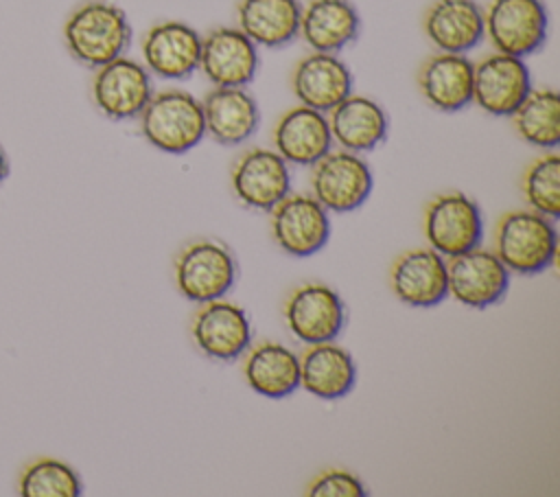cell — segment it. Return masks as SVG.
Wrapping results in <instances>:
<instances>
[{
    "mask_svg": "<svg viewBox=\"0 0 560 497\" xmlns=\"http://www.w3.org/2000/svg\"><path fill=\"white\" fill-rule=\"evenodd\" d=\"M236 261L232 252L210 239L188 243L175 258V282L184 298L210 302L223 298L236 280Z\"/></svg>",
    "mask_w": 560,
    "mask_h": 497,
    "instance_id": "5",
    "label": "cell"
},
{
    "mask_svg": "<svg viewBox=\"0 0 560 497\" xmlns=\"http://www.w3.org/2000/svg\"><path fill=\"white\" fill-rule=\"evenodd\" d=\"M269 212L276 243L295 258L319 252L330 236L328 210L313 195H287Z\"/></svg>",
    "mask_w": 560,
    "mask_h": 497,
    "instance_id": "12",
    "label": "cell"
},
{
    "mask_svg": "<svg viewBox=\"0 0 560 497\" xmlns=\"http://www.w3.org/2000/svg\"><path fill=\"white\" fill-rule=\"evenodd\" d=\"M258 63V46L238 26H217L201 37L199 70L214 88H247Z\"/></svg>",
    "mask_w": 560,
    "mask_h": 497,
    "instance_id": "10",
    "label": "cell"
},
{
    "mask_svg": "<svg viewBox=\"0 0 560 497\" xmlns=\"http://www.w3.org/2000/svg\"><path fill=\"white\" fill-rule=\"evenodd\" d=\"M284 322L291 335L304 344L332 342L346 324V307L328 285L306 282L287 296Z\"/></svg>",
    "mask_w": 560,
    "mask_h": 497,
    "instance_id": "9",
    "label": "cell"
},
{
    "mask_svg": "<svg viewBox=\"0 0 560 497\" xmlns=\"http://www.w3.org/2000/svg\"><path fill=\"white\" fill-rule=\"evenodd\" d=\"M516 134L540 149L560 142V96L551 88H532L521 105L510 114Z\"/></svg>",
    "mask_w": 560,
    "mask_h": 497,
    "instance_id": "28",
    "label": "cell"
},
{
    "mask_svg": "<svg viewBox=\"0 0 560 497\" xmlns=\"http://www.w3.org/2000/svg\"><path fill=\"white\" fill-rule=\"evenodd\" d=\"M144 68L162 79H186L199 68L201 35L186 22L164 20L142 37Z\"/></svg>",
    "mask_w": 560,
    "mask_h": 497,
    "instance_id": "15",
    "label": "cell"
},
{
    "mask_svg": "<svg viewBox=\"0 0 560 497\" xmlns=\"http://www.w3.org/2000/svg\"><path fill=\"white\" fill-rule=\"evenodd\" d=\"M61 35L70 57L94 70L127 53L131 24L118 4L109 0H85L68 13Z\"/></svg>",
    "mask_w": 560,
    "mask_h": 497,
    "instance_id": "1",
    "label": "cell"
},
{
    "mask_svg": "<svg viewBox=\"0 0 560 497\" xmlns=\"http://www.w3.org/2000/svg\"><path fill=\"white\" fill-rule=\"evenodd\" d=\"M475 63L459 53H435L418 72V88L424 101L440 112H459L472 103Z\"/></svg>",
    "mask_w": 560,
    "mask_h": 497,
    "instance_id": "22",
    "label": "cell"
},
{
    "mask_svg": "<svg viewBox=\"0 0 560 497\" xmlns=\"http://www.w3.org/2000/svg\"><path fill=\"white\" fill-rule=\"evenodd\" d=\"M9 173H11V162H9V153L4 151V147H2V142H0V186L4 184V180L9 177Z\"/></svg>",
    "mask_w": 560,
    "mask_h": 497,
    "instance_id": "32",
    "label": "cell"
},
{
    "mask_svg": "<svg viewBox=\"0 0 560 497\" xmlns=\"http://www.w3.org/2000/svg\"><path fill=\"white\" fill-rule=\"evenodd\" d=\"M273 147L289 164L313 166L332 149L328 116L306 105L287 109L273 125Z\"/></svg>",
    "mask_w": 560,
    "mask_h": 497,
    "instance_id": "19",
    "label": "cell"
},
{
    "mask_svg": "<svg viewBox=\"0 0 560 497\" xmlns=\"http://www.w3.org/2000/svg\"><path fill=\"white\" fill-rule=\"evenodd\" d=\"M302 4L298 0H238V28L262 48H280L300 35Z\"/></svg>",
    "mask_w": 560,
    "mask_h": 497,
    "instance_id": "26",
    "label": "cell"
},
{
    "mask_svg": "<svg viewBox=\"0 0 560 497\" xmlns=\"http://www.w3.org/2000/svg\"><path fill=\"white\" fill-rule=\"evenodd\" d=\"M201 109L206 134L225 147L249 140L260 125L258 103L245 88H212Z\"/></svg>",
    "mask_w": 560,
    "mask_h": 497,
    "instance_id": "20",
    "label": "cell"
},
{
    "mask_svg": "<svg viewBox=\"0 0 560 497\" xmlns=\"http://www.w3.org/2000/svg\"><path fill=\"white\" fill-rule=\"evenodd\" d=\"M361 31V18L350 0H308L300 13V35L317 53H339Z\"/></svg>",
    "mask_w": 560,
    "mask_h": 497,
    "instance_id": "24",
    "label": "cell"
},
{
    "mask_svg": "<svg viewBox=\"0 0 560 497\" xmlns=\"http://www.w3.org/2000/svg\"><path fill=\"white\" fill-rule=\"evenodd\" d=\"M422 28L438 50L466 55L483 39V11L475 0H433Z\"/></svg>",
    "mask_w": 560,
    "mask_h": 497,
    "instance_id": "21",
    "label": "cell"
},
{
    "mask_svg": "<svg viewBox=\"0 0 560 497\" xmlns=\"http://www.w3.org/2000/svg\"><path fill=\"white\" fill-rule=\"evenodd\" d=\"M357 381L352 355L332 342L308 344L300 355V385L322 401H337L350 394Z\"/></svg>",
    "mask_w": 560,
    "mask_h": 497,
    "instance_id": "23",
    "label": "cell"
},
{
    "mask_svg": "<svg viewBox=\"0 0 560 497\" xmlns=\"http://www.w3.org/2000/svg\"><path fill=\"white\" fill-rule=\"evenodd\" d=\"M523 195L532 210L558 219L560 215V158L545 153L536 158L523 175Z\"/></svg>",
    "mask_w": 560,
    "mask_h": 497,
    "instance_id": "30",
    "label": "cell"
},
{
    "mask_svg": "<svg viewBox=\"0 0 560 497\" xmlns=\"http://www.w3.org/2000/svg\"><path fill=\"white\" fill-rule=\"evenodd\" d=\"M232 190L247 208L269 212L291 190L289 166L276 149H247L232 166Z\"/></svg>",
    "mask_w": 560,
    "mask_h": 497,
    "instance_id": "14",
    "label": "cell"
},
{
    "mask_svg": "<svg viewBox=\"0 0 560 497\" xmlns=\"http://www.w3.org/2000/svg\"><path fill=\"white\" fill-rule=\"evenodd\" d=\"M138 118L147 142L164 153H186L206 136L201 101L186 90L151 94Z\"/></svg>",
    "mask_w": 560,
    "mask_h": 497,
    "instance_id": "3",
    "label": "cell"
},
{
    "mask_svg": "<svg viewBox=\"0 0 560 497\" xmlns=\"http://www.w3.org/2000/svg\"><path fill=\"white\" fill-rule=\"evenodd\" d=\"M94 107L109 120L138 118L153 94L151 74L144 63L129 57H116L98 68L92 77Z\"/></svg>",
    "mask_w": 560,
    "mask_h": 497,
    "instance_id": "7",
    "label": "cell"
},
{
    "mask_svg": "<svg viewBox=\"0 0 560 497\" xmlns=\"http://www.w3.org/2000/svg\"><path fill=\"white\" fill-rule=\"evenodd\" d=\"M247 385L267 398H284L300 388V357L280 342H260L243 363Z\"/></svg>",
    "mask_w": 560,
    "mask_h": 497,
    "instance_id": "27",
    "label": "cell"
},
{
    "mask_svg": "<svg viewBox=\"0 0 560 497\" xmlns=\"http://www.w3.org/2000/svg\"><path fill=\"white\" fill-rule=\"evenodd\" d=\"M197 348L217 361L241 357L252 339L247 313L228 300H210L199 307L190 324Z\"/></svg>",
    "mask_w": 560,
    "mask_h": 497,
    "instance_id": "16",
    "label": "cell"
},
{
    "mask_svg": "<svg viewBox=\"0 0 560 497\" xmlns=\"http://www.w3.org/2000/svg\"><path fill=\"white\" fill-rule=\"evenodd\" d=\"M83 490L77 471L57 458L28 462L18 479L22 497H79Z\"/></svg>",
    "mask_w": 560,
    "mask_h": 497,
    "instance_id": "29",
    "label": "cell"
},
{
    "mask_svg": "<svg viewBox=\"0 0 560 497\" xmlns=\"http://www.w3.org/2000/svg\"><path fill=\"white\" fill-rule=\"evenodd\" d=\"M424 236L442 256H457L479 247L483 239V217L468 195L459 190L433 197L424 208Z\"/></svg>",
    "mask_w": 560,
    "mask_h": 497,
    "instance_id": "6",
    "label": "cell"
},
{
    "mask_svg": "<svg viewBox=\"0 0 560 497\" xmlns=\"http://www.w3.org/2000/svg\"><path fill=\"white\" fill-rule=\"evenodd\" d=\"M549 15L542 0H490L483 11V37L497 53L525 59L542 48Z\"/></svg>",
    "mask_w": 560,
    "mask_h": 497,
    "instance_id": "4",
    "label": "cell"
},
{
    "mask_svg": "<svg viewBox=\"0 0 560 497\" xmlns=\"http://www.w3.org/2000/svg\"><path fill=\"white\" fill-rule=\"evenodd\" d=\"M558 250L553 219L536 210H510L494 226V254L501 263L523 276L545 271Z\"/></svg>",
    "mask_w": 560,
    "mask_h": 497,
    "instance_id": "2",
    "label": "cell"
},
{
    "mask_svg": "<svg viewBox=\"0 0 560 497\" xmlns=\"http://www.w3.org/2000/svg\"><path fill=\"white\" fill-rule=\"evenodd\" d=\"M308 497H365L363 482L350 471L330 469L319 473L306 488Z\"/></svg>",
    "mask_w": 560,
    "mask_h": 497,
    "instance_id": "31",
    "label": "cell"
},
{
    "mask_svg": "<svg viewBox=\"0 0 560 497\" xmlns=\"http://www.w3.org/2000/svg\"><path fill=\"white\" fill-rule=\"evenodd\" d=\"M352 72L335 53H308L291 72V90L300 105L317 112H330L352 94Z\"/></svg>",
    "mask_w": 560,
    "mask_h": 497,
    "instance_id": "18",
    "label": "cell"
},
{
    "mask_svg": "<svg viewBox=\"0 0 560 497\" xmlns=\"http://www.w3.org/2000/svg\"><path fill=\"white\" fill-rule=\"evenodd\" d=\"M328 125L332 142H337L341 149L365 153L387 138L389 120L385 109L374 99L348 94L330 109Z\"/></svg>",
    "mask_w": 560,
    "mask_h": 497,
    "instance_id": "25",
    "label": "cell"
},
{
    "mask_svg": "<svg viewBox=\"0 0 560 497\" xmlns=\"http://www.w3.org/2000/svg\"><path fill=\"white\" fill-rule=\"evenodd\" d=\"M448 293L472 309H486L497 304L510 289V269L494 252L468 250L457 256H448L446 263Z\"/></svg>",
    "mask_w": 560,
    "mask_h": 497,
    "instance_id": "11",
    "label": "cell"
},
{
    "mask_svg": "<svg viewBox=\"0 0 560 497\" xmlns=\"http://www.w3.org/2000/svg\"><path fill=\"white\" fill-rule=\"evenodd\" d=\"M532 90V77L521 57L490 53L472 68V103L492 116H510Z\"/></svg>",
    "mask_w": 560,
    "mask_h": 497,
    "instance_id": "13",
    "label": "cell"
},
{
    "mask_svg": "<svg viewBox=\"0 0 560 497\" xmlns=\"http://www.w3.org/2000/svg\"><path fill=\"white\" fill-rule=\"evenodd\" d=\"M389 285L396 298L409 307L429 309L448 296L446 263L431 247H416L394 258Z\"/></svg>",
    "mask_w": 560,
    "mask_h": 497,
    "instance_id": "17",
    "label": "cell"
},
{
    "mask_svg": "<svg viewBox=\"0 0 560 497\" xmlns=\"http://www.w3.org/2000/svg\"><path fill=\"white\" fill-rule=\"evenodd\" d=\"M370 164L354 151H328L313 164V197L332 212H350L365 204L372 193Z\"/></svg>",
    "mask_w": 560,
    "mask_h": 497,
    "instance_id": "8",
    "label": "cell"
}]
</instances>
